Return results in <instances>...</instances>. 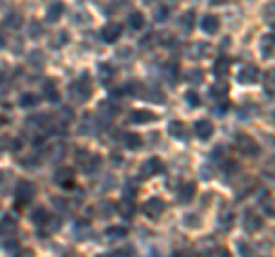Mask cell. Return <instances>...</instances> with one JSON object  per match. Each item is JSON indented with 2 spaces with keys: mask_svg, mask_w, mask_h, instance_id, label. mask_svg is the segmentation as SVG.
I'll return each mask as SVG.
<instances>
[{
  "mask_svg": "<svg viewBox=\"0 0 275 257\" xmlns=\"http://www.w3.org/2000/svg\"><path fill=\"white\" fill-rule=\"evenodd\" d=\"M214 257H232V255H229V250L218 248V250H215V255H214Z\"/></svg>",
  "mask_w": 275,
  "mask_h": 257,
  "instance_id": "44",
  "label": "cell"
},
{
  "mask_svg": "<svg viewBox=\"0 0 275 257\" xmlns=\"http://www.w3.org/2000/svg\"><path fill=\"white\" fill-rule=\"evenodd\" d=\"M275 48V32L273 35H266L264 37V44H261V53L264 55H271Z\"/></svg>",
  "mask_w": 275,
  "mask_h": 257,
  "instance_id": "26",
  "label": "cell"
},
{
  "mask_svg": "<svg viewBox=\"0 0 275 257\" xmlns=\"http://www.w3.org/2000/svg\"><path fill=\"white\" fill-rule=\"evenodd\" d=\"M76 163L78 166H83L80 170H85V172H94L96 166H99V156L90 154L87 150H78L76 151Z\"/></svg>",
  "mask_w": 275,
  "mask_h": 257,
  "instance_id": "1",
  "label": "cell"
},
{
  "mask_svg": "<svg viewBox=\"0 0 275 257\" xmlns=\"http://www.w3.org/2000/svg\"><path fill=\"white\" fill-rule=\"evenodd\" d=\"M172 257H188V253H186V250H177Z\"/></svg>",
  "mask_w": 275,
  "mask_h": 257,
  "instance_id": "47",
  "label": "cell"
},
{
  "mask_svg": "<svg viewBox=\"0 0 275 257\" xmlns=\"http://www.w3.org/2000/svg\"><path fill=\"white\" fill-rule=\"evenodd\" d=\"M156 120V113H152V110H133L131 113V122L133 124H152Z\"/></svg>",
  "mask_w": 275,
  "mask_h": 257,
  "instance_id": "10",
  "label": "cell"
},
{
  "mask_svg": "<svg viewBox=\"0 0 275 257\" xmlns=\"http://www.w3.org/2000/svg\"><path fill=\"white\" fill-rule=\"evenodd\" d=\"M218 223H220V230H229L234 225V212H229V209H223L220 212V218H218Z\"/></svg>",
  "mask_w": 275,
  "mask_h": 257,
  "instance_id": "18",
  "label": "cell"
},
{
  "mask_svg": "<svg viewBox=\"0 0 275 257\" xmlns=\"http://www.w3.org/2000/svg\"><path fill=\"white\" fill-rule=\"evenodd\" d=\"M62 12H64V7H62L60 2H53L51 7L46 9V21H48V23H53V21H58Z\"/></svg>",
  "mask_w": 275,
  "mask_h": 257,
  "instance_id": "19",
  "label": "cell"
},
{
  "mask_svg": "<svg viewBox=\"0 0 275 257\" xmlns=\"http://www.w3.org/2000/svg\"><path fill=\"white\" fill-rule=\"evenodd\" d=\"M120 37H122V26H120V23L110 21V23H106V26L101 28V39H103V42L112 44V42H117Z\"/></svg>",
  "mask_w": 275,
  "mask_h": 257,
  "instance_id": "5",
  "label": "cell"
},
{
  "mask_svg": "<svg viewBox=\"0 0 275 257\" xmlns=\"http://www.w3.org/2000/svg\"><path fill=\"white\" fill-rule=\"evenodd\" d=\"M126 234H129V227H124V225H112V227L106 230V237H108V239H124Z\"/></svg>",
  "mask_w": 275,
  "mask_h": 257,
  "instance_id": "17",
  "label": "cell"
},
{
  "mask_svg": "<svg viewBox=\"0 0 275 257\" xmlns=\"http://www.w3.org/2000/svg\"><path fill=\"white\" fill-rule=\"evenodd\" d=\"M142 212H145L149 218H158V216L165 212V204L161 197H149V200L142 204Z\"/></svg>",
  "mask_w": 275,
  "mask_h": 257,
  "instance_id": "4",
  "label": "cell"
},
{
  "mask_svg": "<svg viewBox=\"0 0 275 257\" xmlns=\"http://www.w3.org/2000/svg\"><path fill=\"white\" fill-rule=\"evenodd\" d=\"M158 172H163V161L152 156L149 161H145V166L140 170V177H152V175H158Z\"/></svg>",
  "mask_w": 275,
  "mask_h": 257,
  "instance_id": "6",
  "label": "cell"
},
{
  "mask_svg": "<svg viewBox=\"0 0 275 257\" xmlns=\"http://www.w3.org/2000/svg\"><path fill=\"white\" fill-rule=\"evenodd\" d=\"M193 131H195V136H198V138H202V140H209V138L214 136V124H211V120H198V122H195V126H193Z\"/></svg>",
  "mask_w": 275,
  "mask_h": 257,
  "instance_id": "7",
  "label": "cell"
},
{
  "mask_svg": "<svg viewBox=\"0 0 275 257\" xmlns=\"http://www.w3.org/2000/svg\"><path fill=\"white\" fill-rule=\"evenodd\" d=\"M195 23V12H183V16H181V28L183 30H190Z\"/></svg>",
  "mask_w": 275,
  "mask_h": 257,
  "instance_id": "30",
  "label": "cell"
},
{
  "mask_svg": "<svg viewBox=\"0 0 275 257\" xmlns=\"http://www.w3.org/2000/svg\"><path fill=\"white\" fill-rule=\"evenodd\" d=\"M264 18H266V23L275 26V2H271V5L264 7Z\"/></svg>",
  "mask_w": 275,
  "mask_h": 257,
  "instance_id": "31",
  "label": "cell"
},
{
  "mask_svg": "<svg viewBox=\"0 0 275 257\" xmlns=\"http://www.w3.org/2000/svg\"><path fill=\"white\" fill-rule=\"evenodd\" d=\"M117 212H120L122 216H126V218H129L131 213L136 212V207H133V202H131V200H124V202H120V207H117Z\"/></svg>",
  "mask_w": 275,
  "mask_h": 257,
  "instance_id": "29",
  "label": "cell"
},
{
  "mask_svg": "<svg viewBox=\"0 0 275 257\" xmlns=\"http://www.w3.org/2000/svg\"><path fill=\"white\" fill-rule=\"evenodd\" d=\"M243 221H245L243 225H245V230H248V232H259V230H261V225H264V221H261L255 212H245Z\"/></svg>",
  "mask_w": 275,
  "mask_h": 257,
  "instance_id": "11",
  "label": "cell"
},
{
  "mask_svg": "<svg viewBox=\"0 0 275 257\" xmlns=\"http://www.w3.org/2000/svg\"><path fill=\"white\" fill-rule=\"evenodd\" d=\"M55 184L62 188H67V191H71V188H74V172H71V170H60V172L55 175Z\"/></svg>",
  "mask_w": 275,
  "mask_h": 257,
  "instance_id": "14",
  "label": "cell"
},
{
  "mask_svg": "<svg viewBox=\"0 0 275 257\" xmlns=\"http://www.w3.org/2000/svg\"><path fill=\"white\" fill-rule=\"evenodd\" d=\"M71 92H76V99L85 101V99H90V94H92V85H90L87 78H80L71 85Z\"/></svg>",
  "mask_w": 275,
  "mask_h": 257,
  "instance_id": "8",
  "label": "cell"
},
{
  "mask_svg": "<svg viewBox=\"0 0 275 257\" xmlns=\"http://www.w3.org/2000/svg\"><path fill=\"white\" fill-rule=\"evenodd\" d=\"M202 30H204L206 35H215V32L220 30V21H218V16L206 14V16L202 18Z\"/></svg>",
  "mask_w": 275,
  "mask_h": 257,
  "instance_id": "13",
  "label": "cell"
},
{
  "mask_svg": "<svg viewBox=\"0 0 275 257\" xmlns=\"http://www.w3.org/2000/svg\"><path fill=\"white\" fill-rule=\"evenodd\" d=\"M239 80L243 83V85H252V83H257L259 80V71L255 64H248V67H243V69L239 71Z\"/></svg>",
  "mask_w": 275,
  "mask_h": 257,
  "instance_id": "9",
  "label": "cell"
},
{
  "mask_svg": "<svg viewBox=\"0 0 275 257\" xmlns=\"http://www.w3.org/2000/svg\"><path fill=\"white\" fill-rule=\"evenodd\" d=\"M69 42V35L67 32H60V35H58V42H55V46H62V44H67Z\"/></svg>",
  "mask_w": 275,
  "mask_h": 257,
  "instance_id": "43",
  "label": "cell"
},
{
  "mask_svg": "<svg viewBox=\"0 0 275 257\" xmlns=\"http://www.w3.org/2000/svg\"><path fill=\"white\" fill-rule=\"evenodd\" d=\"M110 257H133V250L131 248H120V250H115Z\"/></svg>",
  "mask_w": 275,
  "mask_h": 257,
  "instance_id": "40",
  "label": "cell"
},
{
  "mask_svg": "<svg viewBox=\"0 0 275 257\" xmlns=\"http://www.w3.org/2000/svg\"><path fill=\"white\" fill-rule=\"evenodd\" d=\"M170 136L177 140H188V129L183 122H172L170 124Z\"/></svg>",
  "mask_w": 275,
  "mask_h": 257,
  "instance_id": "15",
  "label": "cell"
},
{
  "mask_svg": "<svg viewBox=\"0 0 275 257\" xmlns=\"http://www.w3.org/2000/svg\"><path fill=\"white\" fill-rule=\"evenodd\" d=\"M0 80H2V71H0Z\"/></svg>",
  "mask_w": 275,
  "mask_h": 257,
  "instance_id": "48",
  "label": "cell"
},
{
  "mask_svg": "<svg viewBox=\"0 0 275 257\" xmlns=\"http://www.w3.org/2000/svg\"><path fill=\"white\" fill-rule=\"evenodd\" d=\"M34 104H37V97H34V94H23V97H21V106L23 108L34 106Z\"/></svg>",
  "mask_w": 275,
  "mask_h": 257,
  "instance_id": "36",
  "label": "cell"
},
{
  "mask_svg": "<svg viewBox=\"0 0 275 257\" xmlns=\"http://www.w3.org/2000/svg\"><path fill=\"white\" fill-rule=\"evenodd\" d=\"M177 197H179V202L188 204L193 197H195V184L193 181H186V184H181L179 186V193H177Z\"/></svg>",
  "mask_w": 275,
  "mask_h": 257,
  "instance_id": "12",
  "label": "cell"
},
{
  "mask_svg": "<svg viewBox=\"0 0 275 257\" xmlns=\"http://www.w3.org/2000/svg\"><path fill=\"white\" fill-rule=\"evenodd\" d=\"M234 170H236V163H227L225 166V172H234Z\"/></svg>",
  "mask_w": 275,
  "mask_h": 257,
  "instance_id": "45",
  "label": "cell"
},
{
  "mask_svg": "<svg viewBox=\"0 0 275 257\" xmlns=\"http://www.w3.org/2000/svg\"><path fill=\"white\" fill-rule=\"evenodd\" d=\"M44 92H46V97L51 99V101H58V90H55V83H53V80H46V83H44Z\"/></svg>",
  "mask_w": 275,
  "mask_h": 257,
  "instance_id": "28",
  "label": "cell"
},
{
  "mask_svg": "<svg viewBox=\"0 0 275 257\" xmlns=\"http://www.w3.org/2000/svg\"><path fill=\"white\" fill-rule=\"evenodd\" d=\"M32 197H34V186L30 184V181H21V184L16 186V207L18 209L26 207Z\"/></svg>",
  "mask_w": 275,
  "mask_h": 257,
  "instance_id": "3",
  "label": "cell"
},
{
  "mask_svg": "<svg viewBox=\"0 0 275 257\" xmlns=\"http://www.w3.org/2000/svg\"><path fill=\"white\" fill-rule=\"evenodd\" d=\"M165 74H168V80H170V83H177V80H179V76H177V74H179L177 64H170V67L165 69Z\"/></svg>",
  "mask_w": 275,
  "mask_h": 257,
  "instance_id": "34",
  "label": "cell"
},
{
  "mask_svg": "<svg viewBox=\"0 0 275 257\" xmlns=\"http://www.w3.org/2000/svg\"><path fill=\"white\" fill-rule=\"evenodd\" d=\"M58 227H60V221H58V218H48V221L42 225V232L53 234V232H58Z\"/></svg>",
  "mask_w": 275,
  "mask_h": 257,
  "instance_id": "27",
  "label": "cell"
},
{
  "mask_svg": "<svg viewBox=\"0 0 275 257\" xmlns=\"http://www.w3.org/2000/svg\"><path fill=\"white\" fill-rule=\"evenodd\" d=\"M229 67H232V60L229 58H218L215 60V64H214V71H215V76H225L227 71H229Z\"/></svg>",
  "mask_w": 275,
  "mask_h": 257,
  "instance_id": "16",
  "label": "cell"
},
{
  "mask_svg": "<svg viewBox=\"0 0 275 257\" xmlns=\"http://www.w3.org/2000/svg\"><path fill=\"white\" fill-rule=\"evenodd\" d=\"M168 14H170V12H168V7H161L158 12H156V18H158V21H165V18H168Z\"/></svg>",
  "mask_w": 275,
  "mask_h": 257,
  "instance_id": "42",
  "label": "cell"
},
{
  "mask_svg": "<svg viewBox=\"0 0 275 257\" xmlns=\"http://www.w3.org/2000/svg\"><path fill=\"white\" fill-rule=\"evenodd\" d=\"M261 207H264V212H266V216H275V209L271 207V202H268V197L261 202Z\"/></svg>",
  "mask_w": 275,
  "mask_h": 257,
  "instance_id": "41",
  "label": "cell"
},
{
  "mask_svg": "<svg viewBox=\"0 0 275 257\" xmlns=\"http://www.w3.org/2000/svg\"><path fill=\"white\" fill-rule=\"evenodd\" d=\"M183 221H186V227H199V216H198V213H193V216H186Z\"/></svg>",
  "mask_w": 275,
  "mask_h": 257,
  "instance_id": "37",
  "label": "cell"
},
{
  "mask_svg": "<svg viewBox=\"0 0 275 257\" xmlns=\"http://www.w3.org/2000/svg\"><path fill=\"white\" fill-rule=\"evenodd\" d=\"M48 218H51V216H48L46 209H34V212H32V223H34V225H39V227H42Z\"/></svg>",
  "mask_w": 275,
  "mask_h": 257,
  "instance_id": "25",
  "label": "cell"
},
{
  "mask_svg": "<svg viewBox=\"0 0 275 257\" xmlns=\"http://www.w3.org/2000/svg\"><path fill=\"white\" fill-rule=\"evenodd\" d=\"M129 26L133 30H140V28L145 26V16H142V12H131L129 14Z\"/></svg>",
  "mask_w": 275,
  "mask_h": 257,
  "instance_id": "23",
  "label": "cell"
},
{
  "mask_svg": "<svg viewBox=\"0 0 275 257\" xmlns=\"http://www.w3.org/2000/svg\"><path fill=\"white\" fill-rule=\"evenodd\" d=\"M186 101H188V106H195V108H198L199 104H202V101H199V97L195 94V92H188V94H186Z\"/></svg>",
  "mask_w": 275,
  "mask_h": 257,
  "instance_id": "38",
  "label": "cell"
},
{
  "mask_svg": "<svg viewBox=\"0 0 275 257\" xmlns=\"http://www.w3.org/2000/svg\"><path fill=\"white\" fill-rule=\"evenodd\" d=\"M227 92H229L227 83H215V85H211V97L214 99H223Z\"/></svg>",
  "mask_w": 275,
  "mask_h": 257,
  "instance_id": "24",
  "label": "cell"
},
{
  "mask_svg": "<svg viewBox=\"0 0 275 257\" xmlns=\"http://www.w3.org/2000/svg\"><path fill=\"white\" fill-rule=\"evenodd\" d=\"M18 257H34V255H32V250H21Z\"/></svg>",
  "mask_w": 275,
  "mask_h": 257,
  "instance_id": "46",
  "label": "cell"
},
{
  "mask_svg": "<svg viewBox=\"0 0 275 257\" xmlns=\"http://www.w3.org/2000/svg\"><path fill=\"white\" fill-rule=\"evenodd\" d=\"M7 26H12V28L21 26V14H18V12H12V14L7 16Z\"/></svg>",
  "mask_w": 275,
  "mask_h": 257,
  "instance_id": "35",
  "label": "cell"
},
{
  "mask_svg": "<svg viewBox=\"0 0 275 257\" xmlns=\"http://www.w3.org/2000/svg\"><path fill=\"white\" fill-rule=\"evenodd\" d=\"M124 142H126V147H129V150H140L142 138H140L138 133H124Z\"/></svg>",
  "mask_w": 275,
  "mask_h": 257,
  "instance_id": "21",
  "label": "cell"
},
{
  "mask_svg": "<svg viewBox=\"0 0 275 257\" xmlns=\"http://www.w3.org/2000/svg\"><path fill=\"white\" fill-rule=\"evenodd\" d=\"M264 90L268 94H275V69H268L264 74Z\"/></svg>",
  "mask_w": 275,
  "mask_h": 257,
  "instance_id": "22",
  "label": "cell"
},
{
  "mask_svg": "<svg viewBox=\"0 0 275 257\" xmlns=\"http://www.w3.org/2000/svg\"><path fill=\"white\" fill-rule=\"evenodd\" d=\"M188 80H190V83H195V85H198V83H202V71H199V69L188 71Z\"/></svg>",
  "mask_w": 275,
  "mask_h": 257,
  "instance_id": "39",
  "label": "cell"
},
{
  "mask_svg": "<svg viewBox=\"0 0 275 257\" xmlns=\"http://www.w3.org/2000/svg\"><path fill=\"white\" fill-rule=\"evenodd\" d=\"M239 253L243 257H255V248L250 243H245V241H239Z\"/></svg>",
  "mask_w": 275,
  "mask_h": 257,
  "instance_id": "33",
  "label": "cell"
},
{
  "mask_svg": "<svg viewBox=\"0 0 275 257\" xmlns=\"http://www.w3.org/2000/svg\"><path fill=\"white\" fill-rule=\"evenodd\" d=\"M236 147H239L245 156H257L259 154V145L255 142L252 136H245V133H241L239 138H236Z\"/></svg>",
  "mask_w": 275,
  "mask_h": 257,
  "instance_id": "2",
  "label": "cell"
},
{
  "mask_svg": "<svg viewBox=\"0 0 275 257\" xmlns=\"http://www.w3.org/2000/svg\"><path fill=\"white\" fill-rule=\"evenodd\" d=\"M16 230V221L12 216H2L0 218V234H9V232Z\"/></svg>",
  "mask_w": 275,
  "mask_h": 257,
  "instance_id": "20",
  "label": "cell"
},
{
  "mask_svg": "<svg viewBox=\"0 0 275 257\" xmlns=\"http://www.w3.org/2000/svg\"><path fill=\"white\" fill-rule=\"evenodd\" d=\"M99 74H101V78L103 80H110L112 78V74H115V69H112V64H99Z\"/></svg>",
  "mask_w": 275,
  "mask_h": 257,
  "instance_id": "32",
  "label": "cell"
}]
</instances>
